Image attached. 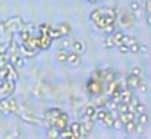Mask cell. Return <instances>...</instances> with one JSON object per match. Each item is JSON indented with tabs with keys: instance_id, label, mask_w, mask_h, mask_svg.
<instances>
[{
	"instance_id": "6da1fadb",
	"label": "cell",
	"mask_w": 151,
	"mask_h": 139,
	"mask_svg": "<svg viewBox=\"0 0 151 139\" xmlns=\"http://www.w3.org/2000/svg\"><path fill=\"white\" fill-rule=\"evenodd\" d=\"M19 111V102L10 95V97H3L0 100V113L4 116L15 114Z\"/></svg>"
},
{
	"instance_id": "277c9868",
	"label": "cell",
	"mask_w": 151,
	"mask_h": 139,
	"mask_svg": "<svg viewBox=\"0 0 151 139\" xmlns=\"http://www.w3.org/2000/svg\"><path fill=\"white\" fill-rule=\"evenodd\" d=\"M117 22H119L122 27H125V28H134V27H135V22H137L135 13H132V12L120 13L119 18H117Z\"/></svg>"
},
{
	"instance_id": "8fae6325",
	"label": "cell",
	"mask_w": 151,
	"mask_h": 139,
	"mask_svg": "<svg viewBox=\"0 0 151 139\" xmlns=\"http://www.w3.org/2000/svg\"><path fill=\"white\" fill-rule=\"evenodd\" d=\"M68 128H69V130H70L76 138L85 139L84 138V135H82V126H81V122H70Z\"/></svg>"
},
{
	"instance_id": "d4e9b609",
	"label": "cell",
	"mask_w": 151,
	"mask_h": 139,
	"mask_svg": "<svg viewBox=\"0 0 151 139\" xmlns=\"http://www.w3.org/2000/svg\"><path fill=\"white\" fill-rule=\"evenodd\" d=\"M138 43V40L135 38V37H132V35H126L125 34V37H123V40H122V44H125V46L131 47L132 44H137Z\"/></svg>"
},
{
	"instance_id": "30bf717a",
	"label": "cell",
	"mask_w": 151,
	"mask_h": 139,
	"mask_svg": "<svg viewBox=\"0 0 151 139\" xmlns=\"http://www.w3.org/2000/svg\"><path fill=\"white\" fill-rule=\"evenodd\" d=\"M81 126H82V135H84V138H87L94 128V120L93 119H82Z\"/></svg>"
},
{
	"instance_id": "44dd1931",
	"label": "cell",
	"mask_w": 151,
	"mask_h": 139,
	"mask_svg": "<svg viewBox=\"0 0 151 139\" xmlns=\"http://www.w3.org/2000/svg\"><path fill=\"white\" fill-rule=\"evenodd\" d=\"M148 122H150V117H148V114H147V113H141V114H138V116H137V123H138V125L147 126V125H148Z\"/></svg>"
},
{
	"instance_id": "ffe728a7",
	"label": "cell",
	"mask_w": 151,
	"mask_h": 139,
	"mask_svg": "<svg viewBox=\"0 0 151 139\" xmlns=\"http://www.w3.org/2000/svg\"><path fill=\"white\" fill-rule=\"evenodd\" d=\"M123 37H125V34L122 32V31H114L113 34H111V38H113V43H114V46H120L122 44V40H123Z\"/></svg>"
},
{
	"instance_id": "d6986e66",
	"label": "cell",
	"mask_w": 151,
	"mask_h": 139,
	"mask_svg": "<svg viewBox=\"0 0 151 139\" xmlns=\"http://www.w3.org/2000/svg\"><path fill=\"white\" fill-rule=\"evenodd\" d=\"M137 126H138V123H137V119H135V120H132V122L125 123V125H123V130H125L126 133H135V132H137Z\"/></svg>"
},
{
	"instance_id": "ac0fdd59",
	"label": "cell",
	"mask_w": 151,
	"mask_h": 139,
	"mask_svg": "<svg viewBox=\"0 0 151 139\" xmlns=\"http://www.w3.org/2000/svg\"><path fill=\"white\" fill-rule=\"evenodd\" d=\"M57 27H59V29H60V32H62V37H68V35L72 32V27H70V24H68V22H62V24H59Z\"/></svg>"
},
{
	"instance_id": "603a6c76",
	"label": "cell",
	"mask_w": 151,
	"mask_h": 139,
	"mask_svg": "<svg viewBox=\"0 0 151 139\" xmlns=\"http://www.w3.org/2000/svg\"><path fill=\"white\" fill-rule=\"evenodd\" d=\"M103 47L104 48H107V50H111V48H114V43H113V38H111V35H106L104 37V40H103Z\"/></svg>"
},
{
	"instance_id": "f1b7e54d",
	"label": "cell",
	"mask_w": 151,
	"mask_h": 139,
	"mask_svg": "<svg viewBox=\"0 0 151 139\" xmlns=\"http://www.w3.org/2000/svg\"><path fill=\"white\" fill-rule=\"evenodd\" d=\"M129 7H131V12L132 13H138L139 10H141V4H139V1H131V4H129Z\"/></svg>"
},
{
	"instance_id": "d6a6232c",
	"label": "cell",
	"mask_w": 151,
	"mask_h": 139,
	"mask_svg": "<svg viewBox=\"0 0 151 139\" xmlns=\"http://www.w3.org/2000/svg\"><path fill=\"white\" fill-rule=\"evenodd\" d=\"M117 50H119L122 54H126V53H129V47L125 46V44H120V46H117Z\"/></svg>"
},
{
	"instance_id": "8d00e7d4",
	"label": "cell",
	"mask_w": 151,
	"mask_h": 139,
	"mask_svg": "<svg viewBox=\"0 0 151 139\" xmlns=\"http://www.w3.org/2000/svg\"><path fill=\"white\" fill-rule=\"evenodd\" d=\"M85 1H87V3H90V4H97L100 0H85Z\"/></svg>"
},
{
	"instance_id": "1f68e13d",
	"label": "cell",
	"mask_w": 151,
	"mask_h": 139,
	"mask_svg": "<svg viewBox=\"0 0 151 139\" xmlns=\"http://www.w3.org/2000/svg\"><path fill=\"white\" fill-rule=\"evenodd\" d=\"M135 113H137V116H138V114H141V113H145V105H144L142 102H139V104L137 105V110H135Z\"/></svg>"
},
{
	"instance_id": "9c48e42d",
	"label": "cell",
	"mask_w": 151,
	"mask_h": 139,
	"mask_svg": "<svg viewBox=\"0 0 151 139\" xmlns=\"http://www.w3.org/2000/svg\"><path fill=\"white\" fill-rule=\"evenodd\" d=\"M53 44V40L49 34H40L38 35V50H49Z\"/></svg>"
},
{
	"instance_id": "5b68a950",
	"label": "cell",
	"mask_w": 151,
	"mask_h": 139,
	"mask_svg": "<svg viewBox=\"0 0 151 139\" xmlns=\"http://www.w3.org/2000/svg\"><path fill=\"white\" fill-rule=\"evenodd\" d=\"M60 113H62V108H59V107H51V108H47V110L44 111V123H46L47 128H51V126H53L56 117H57Z\"/></svg>"
},
{
	"instance_id": "2e32d148",
	"label": "cell",
	"mask_w": 151,
	"mask_h": 139,
	"mask_svg": "<svg viewBox=\"0 0 151 139\" xmlns=\"http://www.w3.org/2000/svg\"><path fill=\"white\" fill-rule=\"evenodd\" d=\"M117 117H119V119H120V122L125 125V123H128V122L135 120V119H137V114H135V113H132V111H126V113H120Z\"/></svg>"
},
{
	"instance_id": "f35d334b",
	"label": "cell",
	"mask_w": 151,
	"mask_h": 139,
	"mask_svg": "<svg viewBox=\"0 0 151 139\" xmlns=\"http://www.w3.org/2000/svg\"><path fill=\"white\" fill-rule=\"evenodd\" d=\"M150 50H151V48H150Z\"/></svg>"
},
{
	"instance_id": "7a4b0ae2",
	"label": "cell",
	"mask_w": 151,
	"mask_h": 139,
	"mask_svg": "<svg viewBox=\"0 0 151 139\" xmlns=\"http://www.w3.org/2000/svg\"><path fill=\"white\" fill-rule=\"evenodd\" d=\"M85 90H87V94L91 95V97H99L103 94L104 91V82L101 81H97L94 78H90L87 81V85H85Z\"/></svg>"
},
{
	"instance_id": "4316f807",
	"label": "cell",
	"mask_w": 151,
	"mask_h": 139,
	"mask_svg": "<svg viewBox=\"0 0 151 139\" xmlns=\"http://www.w3.org/2000/svg\"><path fill=\"white\" fill-rule=\"evenodd\" d=\"M50 28H51V24H49V22H43V24L38 25V32H40V34H49Z\"/></svg>"
},
{
	"instance_id": "9a60e30c",
	"label": "cell",
	"mask_w": 151,
	"mask_h": 139,
	"mask_svg": "<svg viewBox=\"0 0 151 139\" xmlns=\"http://www.w3.org/2000/svg\"><path fill=\"white\" fill-rule=\"evenodd\" d=\"M132 97H134L132 90H129V88H122V91H120V102L129 104V101L132 100Z\"/></svg>"
},
{
	"instance_id": "7c38bea8",
	"label": "cell",
	"mask_w": 151,
	"mask_h": 139,
	"mask_svg": "<svg viewBox=\"0 0 151 139\" xmlns=\"http://www.w3.org/2000/svg\"><path fill=\"white\" fill-rule=\"evenodd\" d=\"M70 48H72L73 53H78V54H81V56L87 51V46H85V43H84L82 40H73Z\"/></svg>"
},
{
	"instance_id": "4fadbf2b",
	"label": "cell",
	"mask_w": 151,
	"mask_h": 139,
	"mask_svg": "<svg viewBox=\"0 0 151 139\" xmlns=\"http://www.w3.org/2000/svg\"><path fill=\"white\" fill-rule=\"evenodd\" d=\"M69 66H72V67H78L79 64H81V54H78V53H69L68 54V62H66Z\"/></svg>"
},
{
	"instance_id": "8992f818",
	"label": "cell",
	"mask_w": 151,
	"mask_h": 139,
	"mask_svg": "<svg viewBox=\"0 0 151 139\" xmlns=\"http://www.w3.org/2000/svg\"><path fill=\"white\" fill-rule=\"evenodd\" d=\"M15 82L12 81H3L0 84V97H10L12 94L15 92Z\"/></svg>"
},
{
	"instance_id": "ba28073f",
	"label": "cell",
	"mask_w": 151,
	"mask_h": 139,
	"mask_svg": "<svg viewBox=\"0 0 151 139\" xmlns=\"http://www.w3.org/2000/svg\"><path fill=\"white\" fill-rule=\"evenodd\" d=\"M96 111H97V105H96V104H88V105L82 107V110H81V117H82V119H93V120H94Z\"/></svg>"
},
{
	"instance_id": "7402d4cb",
	"label": "cell",
	"mask_w": 151,
	"mask_h": 139,
	"mask_svg": "<svg viewBox=\"0 0 151 139\" xmlns=\"http://www.w3.org/2000/svg\"><path fill=\"white\" fill-rule=\"evenodd\" d=\"M46 136H47V139H60V132L56 130L54 128H47Z\"/></svg>"
},
{
	"instance_id": "3957f363",
	"label": "cell",
	"mask_w": 151,
	"mask_h": 139,
	"mask_svg": "<svg viewBox=\"0 0 151 139\" xmlns=\"http://www.w3.org/2000/svg\"><path fill=\"white\" fill-rule=\"evenodd\" d=\"M69 119H70V117H69V114H68V113H65V111L62 110V113L56 117V120H54V123H53V126H51V128H54L56 130L62 132V130L68 129V126H69V123H70V120H69Z\"/></svg>"
},
{
	"instance_id": "74e56055",
	"label": "cell",
	"mask_w": 151,
	"mask_h": 139,
	"mask_svg": "<svg viewBox=\"0 0 151 139\" xmlns=\"http://www.w3.org/2000/svg\"><path fill=\"white\" fill-rule=\"evenodd\" d=\"M147 24L151 27V13H147Z\"/></svg>"
},
{
	"instance_id": "e575fe53",
	"label": "cell",
	"mask_w": 151,
	"mask_h": 139,
	"mask_svg": "<svg viewBox=\"0 0 151 139\" xmlns=\"http://www.w3.org/2000/svg\"><path fill=\"white\" fill-rule=\"evenodd\" d=\"M145 13H151V0L145 1Z\"/></svg>"
},
{
	"instance_id": "e0dca14e",
	"label": "cell",
	"mask_w": 151,
	"mask_h": 139,
	"mask_svg": "<svg viewBox=\"0 0 151 139\" xmlns=\"http://www.w3.org/2000/svg\"><path fill=\"white\" fill-rule=\"evenodd\" d=\"M49 37H50L53 41H54V40H60V38H63V37H62V32H60V29H59L57 25H51L50 31H49Z\"/></svg>"
},
{
	"instance_id": "836d02e7",
	"label": "cell",
	"mask_w": 151,
	"mask_h": 139,
	"mask_svg": "<svg viewBox=\"0 0 151 139\" xmlns=\"http://www.w3.org/2000/svg\"><path fill=\"white\" fill-rule=\"evenodd\" d=\"M138 91H139V92H147V85L144 84V81L139 84V87H138Z\"/></svg>"
},
{
	"instance_id": "4dcf8cb0",
	"label": "cell",
	"mask_w": 151,
	"mask_h": 139,
	"mask_svg": "<svg viewBox=\"0 0 151 139\" xmlns=\"http://www.w3.org/2000/svg\"><path fill=\"white\" fill-rule=\"evenodd\" d=\"M131 73L132 75H135V76H141L142 78V70H141V67H132V70H131Z\"/></svg>"
},
{
	"instance_id": "d590c367",
	"label": "cell",
	"mask_w": 151,
	"mask_h": 139,
	"mask_svg": "<svg viewBox=\"0 0 151 139\" xmlns=\"http://www.w3.org/2000/svg\"><path fill=\"white\" fill-rule=\"evenodd\" d=\"M72 43H73V40H70V38L68 37V38L63 41V46L65 47H72Z\"/></svg>"
},
{
	"instance_id": "83f0119b",
	"label": "cell",
	"mask_w": 151,
	"mask_h": 139,
	"mask_svg": "<svg viewBox=\"0 0 151 139\" xmlns=\"http://www.w3.org/2000/svg\"><path fill=\"white\" fill-rule=\"evenodd\" d=\"M60 139H79V138H76V136L69 130V128H68V129H65V130L60 132Z\"/></svg>"
},
{
	"instance_id": "f546056e",
	"label": "cell",
	"mask_w": 151,
	"mask_h": 139,
	"mask_svg": "<svg viewBox=\"0 0 151 139\" xmlns=\"http://www.w3.org/2000/svg\"><path fill=\"white\" fill-rule=\"evenodd\" d=\"M139 43H137V44H132V46L129 47V53H134V54H138L139 53Z\"/></svg>"
},
{
	"instance_id": "5bb4252c",
	"label": "cell",
	"mask_w": 151,
	"mask_h": 139,
	"mask_svg": "<svg viewBox=\"0 0 151 139\" xmlns=\"http://www.w3.org/2000/svg\"><path fill=\"white\" fill-rule=\"evenodd\" d=\"M114 114L111 113V110L107 113V116L101 120V125L104 126V128H107V129H113V125H114Z\"/></svg>"
},
{
	"instance_id": "52a82bcc",
	"label": "cell",
	"mask_w": 151,
	"mask_h": 139,
	"mask_svg": "<svg viewBox=\"0 0 151 139\" xmlns=\"http://www.w3.org/2000/svg\"><path fill=\"white\" fill-rule=\"evenodd\" d=\"M142 82V78L141 76H135V75H132V73H129L128 76H126V88H129V90H138V87H139V84Z\"/></svg>"
},
{
	"instance_id": "cb8c5ba5",
	"label": "cell",
	"mask_w": 151,
	"mask_h": 139,
	"mask_svg": "<svg viewBox=\"0 0 151 139\" xmlns=\"http://www.w3.org/2000/svg\"><path fill=\"white\" fill-rule=\"evenodd\" d=\"M68 54H69V53H68L66 50H63V48H62V50H59V51H57L56 59H57L60 63H66V62H68Z\"/></svg>"
},
{
	"instance_id": "484cf974",
	"label": "cell",
	"mask_w": 151,
	"mask_h": 139,
	"mask_svg": "<svg viewBox=\"0 0 151 139\" xmlns=\"http://www.w3.org/2000/svg\"><path fill=\"white\" fill-rule=\"evenodd\" d=\"M104 75H106V72H104L103 69H97V70H94V72H93L91 78H94V79H97V81L104 82Z\"/></svg>"
}]
</instances>
